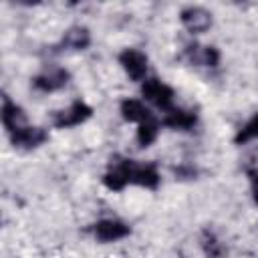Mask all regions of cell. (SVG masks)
<instances>
[{
  "label": "cell",
  "mask_w": 258,
  "mask_h": 258,
  "mask_svg": "<svg viewBox=\"0 0 258 258\" xmlns=\"http://www.w3.org/2000/svg\"><path fill=\"white\" fill-rule=\"evenodd\" d=\"M91 115H93V109L85 101H75L67 109L56 111L54 117H52V123L58 129H67V127H75V125L85 123Z\"/></svg>",
  "instance_id": "cell-1"
},
{
  "label": "cell",
  "mask_w": 258,
  "mask_h": 258,
  "mask_svg": "<svg viewBox=\"0 0 258 258\" xmlns=\"http://www.w3.org/2000/svg\"><path fill=\"white\" fill-rule=\"evenodd\" d=\"M141 95L153 103L157 109H163V111H169L171 109V103H173V89L165 83H161L159 79H147L141 87Z\"/></svg>",
  "instance_id": "cell-2"
},
{
  "label": "cell",
  "mask_w": 258,
  "mask_h": 258,
  "mask_svg": "<svg viewBox=\"0 0 258 258\" xmlns=\"http://www.w3.org/2000/svg\"><path fill=\"white\" fill-rule=\"evenodd\" d=\"M179 20L191 34H202L212 26V12L202 6H185L179 12Z\"/></svg>",
  "instance_id": "cell-3"
},
{
  "label": "cell",
  "mask_w": 258,
  "mask_h": 258,
  "mask_svg": "<svg viewBox=\"0 0 258 258\" xmlns=\"http://www.w3.org/2000/svg\"><path fill=\"white\" fill-rule=\"evenodd\" d=\"M119 62L131 81H143L147 75V56L137 48H125L119 54Z\"/></svg>",
  "instance_id": "cell-4"
},
{
  "label": "cell",
  "mask_w": 258,
  "mask_h": 258,
  "mask_svg": "<svg viewBox=\"0 0 258 258\" xmlns=\"http://www.w3.org/2000/svg\"><path fill=\"white\" fill-rule=\"evenodd\" d=\"M69 79H71V75H69L67 69L54 67V69H50V71H44V73L36 75V77L32 79V85H34V89H38V91H42V93H52V91L62 89V87L69 83Z\"/></svg>",
  "instance_id": "cell-5"
},
{
  "label": "cell",
  "mask_w": 258,
  "mask_h": 258,
  "mask_svg": "<svg viewBox=\"0 0 258 258\" xmlns=\"http://www.w3.org/2000/svg\"><path fill=\"white\" fill-rule=\"evenodd\" d=\"M46 139H48V133H46L42 127L24 125V127L16 129L14 133H10L12 145H14V147H20V149H34V147L42 145Z\"/></svg>",
  "instance_id": "cell-6"
},
{
  "label": "cell",
  "mask_w": 258,
  "mask_h": 258,
  "mask_svg": "<svg viewBox=\"0 0 258 258\" xmlns=\"http://www.w3.org/2000/svg\"><path fill=\"white\" fill-rule=\"evenodd\" d=\"M131 165L133 161L125 159V161H119L115 165H111V169L103 175V183L109 187V189H123L127 183H131Z\"/></svg>",
  "instance_id": "cell-7"
},
{
  "label": "cell",
  "mask_w": 258,
  "mask_h": 258,
  "mask_svg": "<svg viewBox=\"0 0 258 258\" xmlns=\"http://www.w3.org/2000/svg\"><path fill=\"white\" fill-rule=\"evenodd\" d=\"M129 226L119 220H101L95 224V236L99 242H115L129 236Z\"/></svg>",
  "instance_id": "cell-8"
},
{
  "label": "cell",
  "mask_w": 258,
  "mask_h": 258,
  "mask_svg": "<svg viewBox=\"0 0 258 258\" xmlns=\"http://www.w3.org/2000/svg\"><path fill=\"white\" fill-rule=\"evenodd\" d=\"M91 44V32L89 28L85 26H71L62 38H60V48H67V50H85L87 46Z\"/></svg>",
  "instance_id": "cell-9"
},
{
  "label": "cell",
  "mask_w": 258,
  "mask_h": 258,
  "mask_svg": "<svg viewBox=\"0 0 258 258\" xmlns=\"http://www.w3.org/2000/svg\"><path fill=\"white\" fill-rule=\"evenodd\" d=\"M131 183H137V185H143V187H157L159 185V173L155 169V165L151 163H133L131 165Z\"/></svg>",
  "instance_id": "cell-10"
},
{
  "label": "cell",
  "mask_w": 258,
  "mask_h": 258,
  "mask_svg": "<svg viewBox=\"0 0 258 258\" xmlns=\"http://www.w3.org/2000/svg\"><path fill=\"white\" fill-rule=\"evenodd\" d=\"M196 121H198V117H196L194 111L175 109V107H171V109L165 113V117H163V125H167V127H171V129H179V131L191 129V127L196 125Z\"/></svg>",
  "instance_id": "cell-11"
},
{
  "label": "cell",
  "mask_w": 258,
  "mask_h": 258,
  "mask_svg": "<svg viewBox=\"0 0 258 258\" xmlns=\"http://www.w3.org/2000/svg\"><path fill=\"white\" fill-rule=\"evenodd\" d=\"M24 121H26L24 111H22L16 103H12L8 97H4V105H2V123H4V127L8 129V133H14L16 129L24 127Z\"/></svg>",
  "instance_id": "cell-12"
},
{
  "label": "cell",
  "mask_w": 258,
  "mask_h": 258,
  "mask_svg": "<svg viewBox=\"0 0 258 258\" xmlns=\"http://www.w3.org/2000/svg\"><path fill=\"white\" fill-rule=\"evenodd\" d=\"M121 115H123L125 121H133V123H139V125L149 121V119H153L149 109L137 99H125L121 103Z\"/></svg>",
  "instance_id": "cell-13"
},
{
  "label": "cell",
  "mask_w": 258,
  "mask_h": 258,
  "mask_svg": "<svg viewBox=\"0 0 258 258\" xmlns=\"http://www.w3.org/2000/svg\"><path fill=\"white\" fill-rule=\"evenodd\" d=\"M187 52H189V58L198 64H204V67H218L220 62V52L216 46H187Z\"/></svg>",
  "instance_id": "cell-14"
},
{
  "label": "cell",
  "mask_w": 258,
  "mask_h": 258,
  "mask_svg": "<svg viewBox=\"0 0 258 258\" xmlns=\"http://www.w3.org/2000/svg\"><path fill=\"white\" fill-rule=\"evenodd\" d=\"M157 133H159V125H157V121L149 119V121L141 123L139 129H137V143H139L141 147H149V145L157 139Z\"/></svg>",
  "instance_id": "cell-15"
},
{
  "label": "cell",
  "mask_w": 258,
  "mask_h": 258,
  "mask_svg": "<svg viewBox=\"0 0 258 258\" xmlns=\"http://www.w3.org/2000/svg\"><path fill=\"white\" fill-rule=\"evenodd\" d=\"M256 137H258V113L248 119V123L236 133L234 141H236L238 145H242V143H248V141H252V139H256Z\"/></svg>",
  "instance_id": "cell-16"
},
{
  "label": "cell",
  "mask_w": 258,
  "mask_h": 258,
  "mask_svg": "<svg viewBox=\"0 0 258 258\" xmlns=\"http://www.w3.org/2000/svg\"><path fill=\"white\" fill-rule=\"evenodd\" d=\"M204 250H206V254L212 256V258H220V256L224 254V246H222L212 234L206 236V240H204Z\"/></svg>",
  "instance_id": "cell-17"
},
{
  "label": "cell",
  "mask_w": 258,
  "mask_h": 258,
  "mask_svg": "<svg viewBox=\"0 0 258 258\" xmlns=\"http://www.w3.org/2000/svg\"><path fill=\"white\" fill-rule=\"evenodd\" d=\"M252 181H254V185H256V189H258V171L252 173Z\"/></svg>",
  "instance_id": "cell-18"
},
{
  "label": "cell",
  "mask_w": 258,
  "mask_h": 258,
  "mask_svg": "<svg viewBox=\"0 0 258 258\" xmlns=\"http://www.w3.org/2000/svg\"><path fill=\"white\" fill-rule=\"evenodd\" d=\"M254 200H256V204H258V189H256V194H254Z\"/></svg>",
  "instance_id": "cell-19"
}]
</instances>
